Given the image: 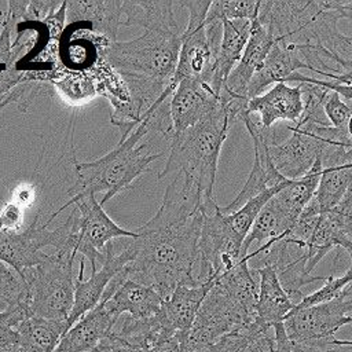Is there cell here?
<instances>
[{"label":"cell","instance_id":"obj_1","mask_svg":"<svg viewBox=\"0 0 352 352\" xmlns=\"http://www.w3.org/2000/svg\"><path fill=\"white\" fill-rule=\"evenodd\" d=\"M213 202V201H212ZM206 202L198 187L177 173L168 184L157 213L133 230L128 245V278L155 289L166 300L180 285L195 286L199 236Z\"/></svg>","mask_w":352,"mask_h":352},{"label":"cell","instance_id":"obj_2","mask_svg":"<svg viewBox=\"0 0 352 352\" xmlns=\"http://www.w3.org/2000/svg\"><path fill=\"white\" fill-rule=\"evenodd\" d=\"M180 44L179 26L147 29L136 38L114 41L100 56L121 74L146 113L173 85Z\"/></svg>","mask_w":352,"mask_h":352},{"label":"cell","instance_id":"obj_3","mask_svg":"<svg viewBox=\"0 0 352 352\" xmlns=\"http://www.w3.org/2000/svg\"><path fill=\"white\" fill-rule=\"evenodd\" d=\"M153 132V126L146 116L138 128L116 148L103 157L89 162H76L77 180L69 190L70 202L88 195L103 192L100 205L109 202L116 194L131 188L133 180L147 172L150 165L164 157V150L154 151L151 142H142ZM155 135V133H154Z\"/></svg>","mask_w":352,"mask_h":352},{"label":"cell","instance_id":"obj_4","mask_svg":"<svg viewBox=\"0 0 352 352\" xmlns=\"http://www.w3.org/2000/svg\"><path fill=\"white\" fill-rule=\"evenodd\" d=\"M231 124L230 111L220 99V104L198 124L182 133L172 135L168 161L158 172V180L172 173H180L198 187L206 202L214 201L213 186L217 162Z\"/></svg>","mask_w":352,"mask_h":352},{"label":"cell","instance_id":"obj_5","mask_svg":"<svg viewBox=\"0 0 352 352\" xmlns=\"http://www.w3.org/2000/svg\"><path fill=\"white\" fill-rule=\"evenodd\" d=\"M74 257L70 252H54L22 274L28 285L29 316L67 322L74 305Z\"/></svg>","mask_w":352,"mask_h":352},{"label":"cell","instance_id":"obj_6","mask_svg":"<svg viewBox=\"0 0 352 352\" xmlns=\"http://www.w3.org/2000/svg\"><path fill=\"white\" fill-rule=\"evenodd\" d=\"M38 219L40 212L26 230L0 231V260L11 265L21 275L47 257V253L43 252L44 248L51 246L54 252H70L77 254L74 250V231L70 217L54 230L48 228L51 221L40 224Z\"/></svg>","mask_w":352,"mask_h":352},{"label":"cell","instance_id":"obj_7","mask_svg":"<svg viewBox=\"0 0 352 352\" xmlns=\"http://www.w3.org/2000/svg\"><path fill=\"white\" fill-rule=\"evenodd\" d=\"M74 206L69 217L74 230V250L77 254L89 260L92 271L98 270V261H104V249L109 242L117 238H135L136 232L124 230L117 226L104 212L103 205L96 201L95 195H88L77 201H67L56 212H54L48 221H52L62 210Z\"/></svg>","mask_w":352,"mask_h":352},{"label":"cell","instance_id":"obj_8","mask_svg":"<svg viewBox=\"0 0 352 352\" xmlns=\"http://www.w3.org/2000/svg\"><path fill=\"white\" fill-rule=\"evenodd\" d=\"M242 245L243 241L231 230L220 206L216 202L205 206L198 245V283L214 280L232 270L243 258Z\"/></svg>","mask_w":352,"mask_h":352},{"label":"cell","instance_id":"obj_9","mask_svg":"<svg viewBox=\"0 0 352 352\" xmlns=\"http://www.w3.org/2000/svg\"><path fill=\"white\" fill-rule=\"evenodd\" d=\"M175 4L187 8L188 19L184 30L182 32V44L173 85L180 80L188 78L202 81L210 87L216 55L206 34V15L212 1L187 0Z\"/></svg>","mask_w":352,"mask_h":352},{"label":"cell","instance_id":"obj_10","mask_svg":"<svg viewBox=\"0 0 352 352\" xmlns=\"http://www.w3.org/2000/svg\"><path fill=\"white\" fill-rule=\"evenodd\" d=\"M253 320L254 318L214 282L184 340V352L208 346Z\"/></svg>","mask_w":352,"mask_h":352},{"label":"cell","instance_id":"obj_11","mask_svg":"<svg viewBox=\"0 0 352 352\" xmlns=\"http://www.w3.org/2000/svg\"><path fill=\"white\" fill-rule=\"evenodd\" d=\"M352 283L331 301L294 309L285 319L290 342H315L336 337L342 326L352 323Z\"/></svg>","mask_w":352,"mask_h":352},{"label":"cell","instance_id":"obj_12","mask_svg":"<svg viewBox=\"0 0 352 352\" xmlns=\"http://www.w3.org/2000/svg\"><path fill=\"white\" fill-rule=\"evenodd\" d=\"M319 126L323 125L307 122L292 124L290 135L280 143L268 147L271 161L283 177L297 180L312 169L327 146L326 140L318 132Z\"/></svg>","mask_w":352,"mask_h":352},{"label":"cell","instance_id":"obj_13","mask_svg":"<svg viewBox=\"0 0 352 352\" xmlns=\"http://www.w3.org/2000/svg\"><path fill=\"white\" fill-rule=\"evenodd\" d=\"M87 73L94 78L98 95L109 100L111 106L110 122L118 128L120 142L125 140L142 122L143 107L136 102L121 74L102 56Z\"/></svg>","mask_w":352,"mask_h":352},{"label":"cell","instance_id":"obj_14","mask_svg":"<svg viewBox=\"0 0 352 352\" xmlns=\"http://www.w3.org/2000/svg\"><path fill=\"white\" fill-rule=\"evenodd\" d=\"M104 261L102 263L100 270L92 271L89 279L76 278L74 289V305L67 319L69 329L87 312L94 309L102 300L104 290L109 283L121 274L128 264L132 261V252L126 246L121 253L116 254V248L113 242H109L104 249Z\"/></svg>","mask_w":352,"mask_h":352},{"label":"cell","instance_id":"obj_15","mask_svg":"<svg viewBox=\"0 0 352 352\" xmlns=\"http://www.w3.org/2000/svg\"><path fill=\"white\" fill-rule=\"evenodd\" d=\"M220 104V96L205 82L180 80L169 98L173 135L198 124Z\"/></svg>","mask_w":352,"mask_h":352},{"label":"cell","instance_id":"obj_16","mask_svg":"<svg viewBox=\"0 0 352 352\" xmlns=\"http://www.w3.org/2000/svg\"><path fill=\"white\" fill-rule=\"evenodd\" d=\"M118 319L102 298L94 309L81 316L65 333L54 352L94 351L111 336Z\"/></svg>","mask_w":352,"mask_h":352},{"label":"cell","instance_id":"obj_17","mask_svg":"<svg viewBox=\"0 0 352 352\" xmlns=\"http://www.w3.org/2000/svg\"><path fill=\"white\" fill-rule=\"evenodd\" d=\"M110 44L113 41L85 25H66L59 40V62L72 72H89Z\"/></svg>","mask_w":352,"mask_h":352},{"label":"cell","instance_id":"obj_18","mask_svg":"<svg viewBox=\"0 0 352 352\" xmlns=\"http://www.w3.org/2000/svg\"><path fill=\"white\" fill-rule=\"evenodd\" d=\"M274 43V37L268 28L264 26L257 18H254L252 21L250 37L242 58L230 73L223 91L232 96L248 98L249 84L254 73L263 66Z\"/></svg>","mask_w":352,"mask_h":352},{"label":"cell","instance_id":"obj_19","mask_svg":"<svg viewBox=\"0 0 352 352\" xmlns=\"http://www.w3.org/2000/svg\"><path fill=\"white\" fill-rule=\"evenodd\" d=\"M302 110V94L298 84L297 87H290L286 82H278L267 92L248 102V113L257 114L267 128L280 121L296 124Z\"/></svg>","mask_w":352,"mask_h":352},{"label":"cell","instance_id":"obj_20","mask_svg":"<svg viewBox=\"0 0 352 352\" xmlns=\"http://www.w3.org/2000/svg\"><path fill=\"white\" fill-rule=\"evenodd\" d=\"M122 4L120 0L66 1V25H85L114 43L122 26Z\"/></svg>","mask_w":352,"mask_h":352},{"label":"cell","instance_id":"obj_21","mask_svg":"<svg viewBox=\"0 0 352 352\" xmlns=\"http://www.w3.org/2000/svg\"><path fill=\"white\" fill-rule=\"evenodd\" d=\"M213 285L214 280H208L195 286H177L162 302V308L160 311L162 326L173 333L187 336L205 297Z\"/></svg>","mask_w":352,"mask_h":352},{"label":"cell","instance_id":"obj_22","mask_svg":"<svg viewBox=\"0 0 352 352\" xmlns=\"http://www.w3.org/2000/svg\"><path fill=\"white\" fill-rule=\"evenodd\" d=\"M252 21L234 19L223 21V37L216 58L214 73L210 82V88L220 96L226 87V81L242 58L246 44L250 37Z\"/></svg>","mask_w":352,"mask_h":352},{"label":"cell","instance_id":"obj_23","mask_svg":"<svg viewBox=\"0 0 352 352\" xmlns=\"http://www.w3.org/2000/svg\"><path fill=\"white\" fill-rule=\"evenodd\" d=\"M252 272L260 276L254 322L265 329H272L275 324L285 322L296 305L282 287L272 267H263Z\"/></svg>","mask_w":352,"mask_h":352},{"label":"cell","instance_id":"obj_24","mask_svg":"<svg viewBox=\"0 0 352 352\" xmlns=\"http://www.w3.org/2000/svg\"><path fill=\"white\" fill-rule=\"evenodd\" d=\"M106 305L116 316L122 314L133 319H148L155 316L162 308V297L160 293L133 279H125L111 297H102Z\"/></svg>","mask_w":352,"mask_h":352},{"label":"cell","instance_id":"obj_25","mask_svg":"<svg viewBox=\"0 0 352 352\" xmlns=\"http://www.w3.org/2000/svg\"><path fill=\"white\" fill-rule=\"evenodd\" d=\"M298 217L300 216H297L275 194L261 209L248 236L245 238L242 245V257H245L249 253V249L253 243H258L261 246L268 241L278 239L286 235L293 228Z\"/></svg>","mask_w":352,"mask_h":352},{"label":"cell","instance_id":"obj_26","mask_svg":"<svg viewBox=\"0 0 352 352\" xmlns=\"http://www.w3.org/2000/svg\"><path fill=\"white\" fill-rule=\"evenodd\" d=\"M301 69L307 67L297 51L279 43H274L263 66L254 73L249 84L248 98L252 99L264 94V89L274 82H286L290 76Z\"/></svg>","mask_w":352,"mask_h":352},{"label":"cell","instance_id":"obj_27","mask_svg":"<svg viewBox=\"0 0 352 352\" xmlns=\"http://www.w3.org/2000/svg\"><path fill=\"white\" fill-rule=\"evenodd\" d=\"M352 187V147L337 162L322 168L319 184L314 195L320 213L333 210Z\"/></svg>","mask_w":352,"mask_h":352},{"label":"cell","instance_id":"obj_28","mask_svg":"<svg viewBox=\"0 0 352 352\" xmlns=\"http://www.w3.org/2000/svg\"><path fill=\"white\" fill-rule=\"evenodd\" d=\"M16 330L22 352H54L69 330V324L67 322L29 316L18 324Z\"/></svg>","mask_w":352,"mask_h":352},{"label":"cell","instance_id":"obj_29","mask_svg":"<svg viewBox=\"0 0 352 352\" xmlns=\"http://www.w3.org/2000/svg\"><path fill=\"white\" fill-rule=\"evenodd\" d=\"M173 1H131L126 0L122 4V12L125 19L122 21L124 26H139L144 30L147 29H161V28H173L177 26Z\"/></svg>","mask_w":352,"mask_h":352},{"label":"cell","instance_id":"obj_30","mask_svg":"<svg viewBox=\"0 0 352 352\" xmlns=\"http://www.w3.org/2000/svg\"><path fill=\"white\" fill-rule=\"evenodd\" d=\"M243 257L232 270L214 279L250 316L256 318V305L258 300V285Z\"/></svg>","mask_w":352,"mask_h":352},{"label":"cell","instance_id":"obj_31","mask_svg":"<svg viewBox=\"0 0 352 352\" xmlns=\"http://www.w3.org/2000/svg\"><path fill=\"white\" fill-rule=\"evenodd\" d=\"M55 77L51 85L70 103H82L94 99L96 92L95 81L87 72H72L62 65L52 67Z\"/></svg>","mask_w":352,"mask_h":352},{"label":"cell","instance_id":"obj_32","mask_svg":"<svg viewBox=\"0 0 352 352\" xmlns=\"http://www.w3.org/2000/svg\"><path fill=\"white\" fill-rule=\"evenodd\" d=\"M289 183V179L280 184L272 186L270 188H267L265 191H263L261 194H258L257 197L249 199L245 205H242L238 210L226 214V219L231 227V230L242 239L245 241V238L248 236L253 223L256 221L257 216L260 214L261 209L265 206V204L279 191L282 190L286 184Z\"/></svg>","mask_w":352,"mask_h":352},{"label":"cell","instance_id":"obj_33","mask_svg":"<svg viewBox=\"0 0 352 352\" xmlns=\"http://www.w3.org/2000/svg\"><path fill=\"white\" fill-rule=\"evenodd\" d=\"M28 285L23 276L11 265L0 260V312L26 308Z\"/></svg>","mask_w":352,"mask_h":352},{"label":"cell","instance_id":"obj_34","mask_svg":"<svg viewBox=\"0 0 352 352\" xmlns=\"http://www.w3.org/2000/svg\"><path fill=\"white\" fill-rule=\"evenodd\" d=\"M258 0H217L212 1L206 21H234V19H249L253 21L260 8Z\"/></svg>","mask_w":352,"mask_h":352},{"label":"cell","instance_id":"obj_35","mask_svg":"<svg viewBox=\"0 0 352 352\" xmlns=\"http://www.w3.org/2000/svg\"><path fill=\"white\" fill-rule=\"evenodd\" d=\"M352 283V265L348 267V270L341 274L340 276H334L330 274L326 278V283L312 294L304 296V298L294 307V309H301V308H308L312 305L323 304L327 301H331L342 294L346 286Z\"/></svg>","mask_w":352,"mask_h":352},{"label":"cell","instance_id":"obj_36","mask_svg":"<svg viewBox=\"0 0 352 352\" xmlns=\"http://www.w3.org/2000/svg\"><path fill=\"white\" fill-rule=\"evenodd\" d=\"M29 318L25 307L0 312V352H16L21 348L18 324Z\"/></svg>","mask_w":352,"mask_h":352},{"label":"cell","instance_id":"obj_37","mask_svg":"<svg viewBox=\"0 0 352 352\" xmlns=\"http://www.w3.org/2000/svg\"><path fill=\"white\" fill-rule=\"evenodd\" d=\"M323 109L326 117L333 126L349 129V124L352 121V107L346 102H344L337 92H329Z\"/></svg>","mask_w":352,"mask_h":352},{"label":"cell","instance_id":"obj_38","mask_svg":"<svg viewBox=\"0 0 352 352\" xmlns=\"http://www.w3.org/2000/svg\"><path fill=\"white\" fill-rule=\"evenodd\" d=\"M186 337L187 336H182L165 329L151 345L148 352H184Z\"/></svg>","mask_w":352,"mask_h":352},{"label":"cell","instance_id":"obj_39","mask_svg":"<svg viewBox=\"0 0 352 352\" xmlns=\"http://www.w3.org/2000/svg\"><path fill=\"white\" fill-rule=\"evenodd\" d=\"M23 223V209L18 204L8 202L0 212V231H18Z\"/></svg>","mask_w":352,"mask_h":352},{"label":"cell","instance_id":"obj_40","mask_svg":"<svg viewBox=\"0 0 352 352\" xmlns=\"http://www.w3.org/2000/svg\"><path fill=\"white\" fill-rule=\"evenodd\" d=\"M334 210L340 219L341 227L346 238L352 243V187L346 191V194L340 201V204L334 208Z\"/></svg>","mask_w":352,"mask_h":352},{"label":"cell","instance_id":"obj_41","mask_svg":"<svg viewBox=\"0 0 352 352\" xmlns=\"http://www.w3.org/2000/svg\"><path fill=\"white\" fill-rule=\"evenodd\" d=\"M98 348H99L100 352H146L143 349L132 348L126 344H122L121 341H117L111 336L107 340H104Z\"/></svg>","mask_w":352,"mask_h":352},{"label":"cell","instance_id":"obj_42","mask_svg":"<svg viewBox=\"0 0 352 352\" xmlns=\"http://www.w3.org/2000/svg\"><path fill=\"white\" fill-rule=\"evenodd\" d=\"M16 352H22V351H21V349H19V351H16Z\"/></svg>","mask_w":352,"mask_h":352},{"label":"cell","instance_id":"obj_43","mask_svg":"<svg viewBox=\"0 0 352 352\" xmlns=\"http://www.w3.org/2000/svg\"><path fill=\"white\" fill-rule=\"evenodd\" d=\"M351 318H352V316H351Z\"/></svg>","mask_w":352,"mask_h":352}]
</instances>
